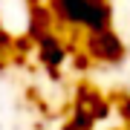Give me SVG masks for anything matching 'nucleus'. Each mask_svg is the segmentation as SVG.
Instances as JSON below:
<instances>
[{"label":"nucleus","instance_id":"obj_5","mask_svg":"<svg viewBox=\"0 0 130 130\" xmlns=\"http://www.w3.org/2000/svg\"><path fill=\"white\" fill-rule=\"evenodd\" d=\"M52 23H55V14H52V9L46 6V9H35L29 12V38H32V41H38V38L41 35H46V32H52Z\"/></svg>","mask_w":130,"mask_h":130},{"label":"nucleus","instance_id":"obj_6","mask_svg":"<svg viewBox=\"0 0 130 130\" xmlns=\"http://www.w3.org/2000/svg\"><path fill=\"white\" fill-rule=\"evenodd\" d=\"M70 124H72L75 130H93V127H95V119L90 116L84 107H72V119H70Z\"/></svg>","mask_w":130,"mask_h":130},{"label":"nucleus","instance_id":"obj_7","mask_svg":"<svg viewBox=\"0 0 130 130\" xmlns=\"http://www.w3.org/2000/svg\"><path fill=\"white\" fill-rule=\"evenodd\" d=\"M12 46H14V41H12V38L3 32V29H0V55H6V52H9Z\"/></svg>","mask_w":130,"mask_h":130},{"label":"nucleus","instance_id":"obj_4","mask_svg":"<svg viewBox=\"0 0 130 130\" xmlns=\"http://www.w3.org/2000/svg\"><path fill=\"white\" fill-rule=\"evenodd\" d=\"M75 107H84V110H87L95 121H101V119L110 116V101H107L98 90L84 87V84L78 87V93H75Z\"/></svg>","mask_w":130,"mask_h":130},{"label":"nucleus","instance_id":"obj_10","mask_svg":"<svg viewBox=\"0 0 130 130\" xmlns=\"http://www.w3.org/2000/svg\"><path fill=\"white\" fill-rule=\"evenodd\" d=\"M61 130H75V127H72V124H70V121H67V127H61Z\"/></svg>","mask_w":130,"mask_h":130},{"label":"nucleus","instance_id":"obj_2","mask_svg":"<svg viewBox=\"0 0 130 130\" xmlns=\"http://www.w3.org/2000/svg\"><path fill=\"white\" fill-rule=\"evenodd\" d=\"M84 52L93 61H101V64H119L124 58V43H121V38L113 29H101V32H90L87 35Z\"/></svg>","mask_w":130,"mask_h":130},{"label":"nucleus","instance_id":"obj_8","mask_svg":"<svg viewBox=\"0 0 130 130\" xmlns=\"http://www.w3.org/2000/svg\"><path fill=\"white\" fill-rule=\"evenodd\" d=\"M90 64H93V58H90L87 52H81V55L75 58V70H90Z\"/></svg>","mask_w":130,"mask_h":130},{"label":"nucleus","instance_id":"obj_1","mask_svg":"<svg viewBox=\"0 0 130 130\" xmlns=\"http://www.w3.org/2000/svg\"><path fill=\"white\" fill-rule=\"evenodd\" d=\"M49 9L55 14V23L84 29V32H101L110 29V3L107 0H49Z\"/></svg>","mask_w":130,"mask_h":130},{"label":"nucleus","instance_id":"obj_3","mask_svg":"<svg viewBox=\"0 0 130 130\" xmlns=\"http://www.w3.org/2000/svg\"><path fill=\"white\" fill-rule=\"evenodd\" d=\"M35 46H38V61L49 70L52 78H58V67H64L67 61V46L61 43V38L55 32H46L35 41Z\"/></svg>","mask_w":130,"mask_h":130},{"label":"nucleus","instance_id":"obj_9","mask_svg":"<svg viewBox=\"0 0 130 130\" xmlns=\"http://www.w3.org/2000/svg\"><path fill=\"white\" fill-rule=\"evenodd\" d=\"M121 113H124V119H130V101H127V98L121 101Z\"/></svg>","mask_w":130,"mask_h":130}]
</instances>
